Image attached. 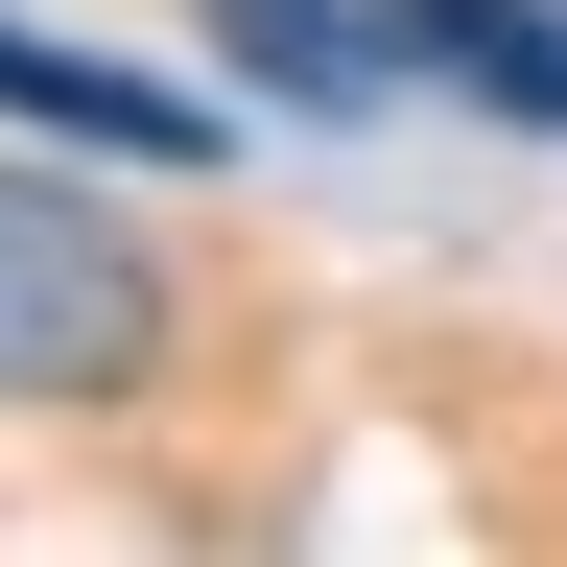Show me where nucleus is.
Instances as JSON below:
<instances>
[{
  "mask_svg": "<svg viewBox=\"0 0 567 567\" xmlns=\"http://www.w3.org/2000/svg\"><path fill=\"white\" fill-rule=\"evenodd\" d=\"M189 284L118 237L71 166H0V402H142Z\"/></svg>",
  "mask_w": 567,
  "mask_h": 567,
  "instance_id": "nucleus-1",
  "label": "nucleus"
},
{
  "mask_svg": "<svg viewBox=\"0 0 567 567\" xmlns=\"http://www.w3.org/2000/svg\"><path fill=\"white\" fill-rule=\"evenodd\" d=\"M402 71L520 118V142H567V0H402Z\"/></svg>",
  "mask_w": 567,
  "mask_h": 567,
  "instance_id": "nucleus-4",
  "label": "nucleus"
},
{
  "mask_svg": "<svg viewBox=\"0 0 567 567\" xmlns=\"http://www.w3.org/2000/svg\"><path fill=\"white\" fill-rule=\"evenodd\" d=\"M0 118H48L71 166H213V95H166V71H118V48H48V24H0Z\"/></svg>",
  "mask_w": 567,
  "mask_h": 567,
  "instance_id": "nucleus-2",
  "label": "nucleus"
},
{
  "mask_svg": "<svg viewBox=\"0 0 567 567\" xmlns=\"http://www.w3.org/2000/svg\"><path fill=\"white\" fill-rule=\"evenodd\" d=\"M213 48H237V95H284V118H379V95H425L402 71V0H189Z\"/></svg>",
  "mask_w": 567,
  "mask_h": 567,
  "instance_id": "nucleus-3",
  "label": "nucleus"
}]
</instances>
